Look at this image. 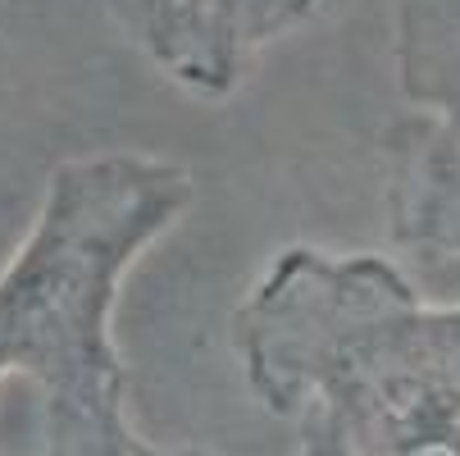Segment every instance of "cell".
<instances>
[{
	"label": "cell",
	"mask_w": 460,
	"mask_h": 456,
	"mask_svg": "<svg viewBox=\"0 0 460 456\" xmlns=\"http://www.w3.org/2000/svg\"><path fill=\"white\" fill-rule=\"evenodd\" d=\"M255 402L319 420L338 456H460V301L378 251L288 246L233 310Z\"/></svg>",
	"instance_id": "1"
},
{
	"label": "cell",
	"mask_w": 460,
	"mask_h": 456,
	"mask_svg": "<svg viewBox=\"0 0 460 456\" xmlns=\"http://www.w3.org/2000/svg\"><path fill=\"white\" fill-rule=\"evenodd\" d=\"M191 197V174L146 151L78 156L50 169L23 242L0 265V383L23 379L41 425L128 411L133 379L114 343L119 292Z\"/></svg>",
	"instance_id": "2"
},
{
	"label": "cell",
	"mask_w": 460,
	"mask_h": 456,
	"mask_svg": "<svg viewBox=\"0 0 460 456\" xmlns=\"http://www.w3.org/2000/svg\"><path fill=\"white\" fill-rule=\"evenodd\" d=\"M155 69L191 96H228L251 59L314 19L319 0H110Z\"/></svg>",
	"instance_id": "3"
},
{
	"label": "cell",
	"mask_w": 460,
	"mask_h": 456,
	"mask_svg": "<svg viewBox=\"0 0 460 456\" xmlns=\"http://www.w3.org/2000/svg\"><path fill=\"white\" fill-rule=\"evenodd\" d=\"M392 64L411 114L460 156V0H397Z\"/></svg>",
	"instance_id": "4"
},
{
	"label": "cell",
	"mask_w": 460,
	"mask_h": 456,
	"mask_svg": "<svg viewBox=\"0 0 460 456\" xmlns=\"http://www.w3.org/2000/svg\"><path fill=\"white\" fill-rule=\"evenodd\" d=\"M41 447L50 456H182V447L164 452V447L146 443L133 429V416L128 411L92 416V420H46Z\"/></svg>",
	"instance_id": "5"
},
{
	"label": "cell",
	"mask_w": 460,
	"mask_h": 456,
	"mask_svg": "<svg viewBox=\"0 0 460 456\" xmlns=\"http://www.w3.org/2000/svg\"><path fill=\"white\" fill-rule=\"evenodd\" d=\"M182 456H210V452L182 447ZM296 456H338L333 438L323 434V425H319V420H296Z\"/></svg>",
	"instance_id": "6"
}]
</instances>
